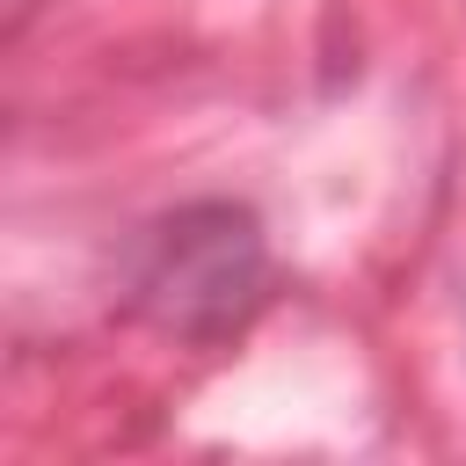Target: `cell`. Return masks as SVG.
<instances>
[{
  "label": "cell",
  "instance_id": "6da1fadb",
  "mask_svg": "<svg viewBox=\"0 0 466 466\" xmlns=\"http://www.w3.org/2000/svg\"><path fill=\"white\" fill-rule=\"evenodd\" d=\"M262 226L240 204H189L175 218L153 226L146 262H138V313L175 328V335H226L248 320V306L262 299Z\"/></svg>",
  "mask_w": 466,
  "mask_h": 466
}]
</instances>
